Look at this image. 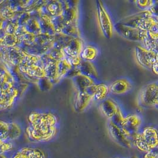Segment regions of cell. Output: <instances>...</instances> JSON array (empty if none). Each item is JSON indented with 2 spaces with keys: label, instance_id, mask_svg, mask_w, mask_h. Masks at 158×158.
Returning <instances> with one entry per match:
<instances>
[{
  "label": "cell",
  "instance_id": "ba28073f",
  "mask_svg": "<svg viewBox=\"0 0 158 158\" xmlns=\"http://www.w3.org/2000/svg\"><path fill=\"white\" fill-rule=\"evenodd\" d=\"M136 57L138 63L140 65L144 68L150 69L158 60V55L156 53L148 50L142 46H137Z\"/></svg>",
  "mask_w": 158,
  "mask_h": 158
},
{
  "label": "cell",
  "instance_id": "603a6c76",
  "mask_svg": "<svg viewBox=\"0 0 158 158\" xmlns=\"http://www.w3.org/2000/svg\"><path fill=\"white\" fill-rule=\"evenodd\" d=\"M124 118H125V117L123 115V114H122L120 108H119L118 110V111H116V113L111 118L110 122H111L112 123H114L115 125L121 128V127L122 126V123L124 120Z\"/></svg>",
  "mask_w": 158,
  "mask_h": 158
},
{
  "label": "cell",
  "instance_id": "7a4b0ae2",
  "mask_svg": "<svg viewBox=\"0 0 158 158\" xmlns=\"http://www.w3.org/2000/svg\"><path fill=\"white\" fill-rule=\"evenodd\" d=\"M132 142L139 151L147 152L158 146V130L153 127H147L137 133Z\"/></svg>",
  "mask_w": 158,
  "mask_h": 158
},
{
  "label": "cell",
  "instance_id": "8fae6325",
  "mask_svg": "<svg viewBox=\"0 0 158 158\" xmlns=\"http://www.w3.org/2000/svg\"><path fill=\"white\" fill-rule=\"evenodd\" d=\"M83 44L80 37H74L64 48L66 57L80 56L83 49Z\"/></svg>",
  "mask_w": 158,
  "mask_h": 158
},
{
  "label": "cell",
  "instance_id": "484cf974",
  "mask_svg": "<svg viewBox=\"0 0 158 158\" xmlns=\"http://www.w3.org/2000/svg\"><path fill=\"white\" fill-rule=\"evenodd\" d=\"M66 58L72 67H74V68H79L83 61L80 56L66 57Z\"/></svg>",
  "mask_w": 158,
  "mask_h": 158
},
{
  "label": "cell",
  "instance_id": "cb8c5ba5",
  "mask_svg": "<svg viewBox=\"0 0 158 158\" xmlns=\"http://www.w3.org/2000/svg\"><path fill=\"white\" fill-rule=\"evenodd\" d=\"M154 2V1L151 0H138L136 1L135 3L137 6L142 11L149 10Z\"/></svg>",
  "mask_w": 158,
  "mask_h": 158
},
{
  "label": "cell",
  "instance_id": "7c38bea8",
  "mask_svg": "<svg viewBox=\"0 0 158 158\" xmlns=\"http://www.w3.org/2000/svg\"><path fill=\"white\" fill-rule=\"evenodd\" d=\"M11 158H46V156L40 149L26 147L17 151Z\"/></svg>",
  "mask_w": 158,
  "mask_h": 158
},
{
  "label": "cell",
  "instance_id": "f546056e",
  "mask_svg": "<svg viewBox=\"0 0 158 158\" xmlns=\"http://www.w3.org/2000/svg\"><path fill=\"white\" fill-rule=\"evenodd\" d=\"M151 70L155 75L158 76V60H157V61L151 66Z\"/></svg>",
  "mask_w": 158,
  "mask_h": 158
},
{
  "label": "cell",
  "instance_id": "7402d4cb",
  "mask_svg": "<svg viewBox=\"0 0 158 158\" xmlns=\"http://www.w3.org/2000/svg\"><path fill=\"white\" fill-rule=\"evenodd\" d=\"M61 34L72 37H79L80 31L77 24H67L62 29Z\"/></svg>",
  "mask_w": 158,
  "mask_h": 158
},
{
  "label": "cell",
  "instance_id": "9a60e30c",
  "mask_svg": "<svg viewBox=\"0 0 158 158\" xmlns=\"http://www.w3.org/2000/svg\"><path fill=\"white\" fill-rule=\"evenodd\" d=\"M100 108L103 114L108 118L111 119L120 107L114 101L107 98L101 102Z\"/></svg>",
  "mask_w": 158,
  "mask_h": 158
},
{
  "label": "cell",
  "instance_id": "277c9868",
  "mask_svg": "<svg viewBox=\"0 0 158 158\" xmlns=\"http://www.w3.org/2000/svg\"><path fill=\"white\" fill-rule=\"evenodd\" d=\"M96 8L98 20L101 31L106 38L111 39L113 36L114 29L111 18L101 1L96 2Z\"/></svg>",
  "mask_w": 158,
  "mask_h": 158
},
{
  "label": "cell",
  "instance_id": "2e32d148",
  "mask_svg": "<svg viewBox=\"0 0 158 158\" xmlns=\"http://www.w3.org/2000/svg\"><path fill=\"white\" fill-rule=\"evenodd\" d=\"M72 79L77 92L85 91L87 88L96 84L93 78L81 73Z\"/></svg>",
  "mask_w": 158,
  "mask_h": 158
},
{
  "label": "cell",
  "instance_id": "1f68e13d",
  "mask_svg": "<svg viewBox=\"0 0 158 158\" xmlns=\"http://www.w3.org/2000/svg\"><path fill=\"white\" fill-rule=\"evenodd\" d=\"M130 158H138L136 156H131Z\"/></svg>",
  "mask_w": 158,
  "mask_h": 158
},
{
  "label": "cell",
  "instance_id": "d6986e66",
  "mask_svg": "<svg viewBox=\"0 0 158 158\" xmlns=\"http://www.w3.org/2000/svg\"><path fill=\"white\" fill-rule=\"evenodd\" d=\"M109 93V86L105 84H97L96 91L94 94L93 99L98 101H102L107 99Z\"/></svg>",
  "mask_w": 158,
  "mask_h": 158
},
{
  "label": "cell",
  "instance_id": "44dd1931",
  "mask_svg": "<svg viewBox=\"0 0 158 158\" xmlns=\"http://www.w3.org/2000/svg\"><path fill=\"white\" fill-rule=\"evenodd\" d=\"M72 66L65 58L57 62V72L58 79L65 77Z\"/></svg>",
  "mask_w": 158,
  "mask_h": 158
},
{
  "label": "cell",
  "instance_id": "83f0119b",
  "mask_svg": "<svg viewBox=\"0 0 158 158\" xmlns=\"http://www.w3.org/2000/svg\"><path fill=\"white\" fill-rule=\"evenodd\" d=\"M152 17L158 20V1H154L151 7L149 10Z\"/></svg>",
  "mask_w": 158,
  "mask_h": 158
},
{
  "label": "cell",
  "instance_id": "8992f818",
  "mask_svg": "<svg viewBox=\"0 0 158 158\" xmlns=\"http://www.w3.org/2000/svg\"><path fill=\"white\" fill-rule=\"evenodd\" d=\"M22 135V129L15 123L0 121V140L11 142Z\"/></svg>",
  "mask_w": 158,
  "mask_h": 158
},
{
  "label": "cell",
  "instance_id": "d4e9b609",
  "mask_svg": "<svg viewBox=\"0 0 158 158\" xmlns=\"http://www.w3.org/2000/svg\"><path fill=\"white\" fill-rule=\"evenodd\" d=\"M37 84L41 87L42 90H48L52 86L53 83L51 82L50 79L45 77L43 78L39 79Z\"/></svg>",
  "mask_w": 158,
  "mask_h": 158
},
{
  "label": "cell",
  "instance_id": "4316f807",
  "mask_svg": "<svg viewBox=\"0 0 158 158\" xmlns=\"http://www.w3.org/2000/svg\"><path fill=\"white\" fill-rule=\"evenodd\" d=\"M143 158H158V146L151 151L146 152Z\"/></svg>",
  "mask_w": 158,
  "mask_h": 158
},
{
  "label": "cell",
  "instance_id": "5bb4252c",
  "mask_svg": "<svg viewBox=\"0 0 158 158\" xmlns=\"http://www.w3.org/2000/svg\"><path fill=\"white\" fill-rule=\"evenodd\" d=\"M109 92L114 94L120 95L127 93L131 88V84L126 79H117L109 86Z\"/></svg>",
  "mask_w": 158,
  "mask_h": 158
},
{
  "label": "cell",
  "instance_id": "ac0fdd59",
  "mask_svg": "<svg viewBox=\"0 0 158 158\" xmlns=\"http://www.w3.org/2000/svg\"><path fill=\"white\" fill-rule=\"evenodd\" d=\"M98 55V51L97 49L92 46L88 45L83 48L80 56L83 60L92 62L97 58Z\"/></svg>",
  "mask_w": 158,
  "mask_h": 158
},
{
  "label": "cell",
  "instance_id": "ffe728a7",
  "mask_svg": "<svg viewBox=\"0 0 158 158\" xmlns=\"http://www.w3.org/2000/svg\"><path fill=\"white\" fill-rule=\"evenodd\" d=\"M25 30L29 34L38 35L41 34V30L37 19L31 18L24 26Z\"/></svg>",
  "mask_w": 158,
  "mask_h": 158
},
{
  "label": "cell",
  "instance_id": "d6a6232c",
  "mask_svg": "<svg viewBox=\"0 0 158 158\" xmlns=\"http://www.w3.org/2000/svg\"><path fill=\"white\" fill-rule=\"evenodd\" d=\"M156 42H157V44H158V40H156Z\"/></svg>",
  "mask_w": 158,
  "mask_h": 158
},
{
  "label": "cell",
  "instance_id": "4dcf8cb0",
  "mask_svg": "<svg viewBox=\"0 0 158 158\" xmlns=\"http://www.w3.org/2000/svg\"><path fill=\"white\" fill-rule=\"evenodd\" d=\"M0 158H8L7 156V153H3V154H0Z\"/></svg>",
  "mask_w": 158,
  "mask_h": 158
},
{
  "label": "cell",
  "instance_id": "f1b7e54d",
  "mask_svg": "<svg viewBox=\"0 0 158 158\" xmlns=\"http://www.w3.org/2000/svg\"><path fill=\"white\" fill-rule=\"evenodd\" d=\"M79 74H80V72L79 68L72 67V69L68 71V72L67 73V74L65 75V77L74 78V77H76V76H77Z\"/></svg>",
  "mask_w": 158,
  "mask_h": 158
},
{
  "label": "cell",
  "instance_id": "3957f363",
  "mask_svg": "<svg viewBox=\"0 0 158 158\" xmlns=\"http://www.w3.org/2000/svg\"><path fill=\"white\" fill-rule=\"evenodd\" d=\"M158 20L152 17L149 10H144L123 18L118 23L125 26L148 31Z\"/></svg>",
  "mask_w": 158,
  "mask_h": 158
},
{
  "label": "cell",
  "instance_id": "52a82bcc",
  "mask_svg": "<svg viewBox=\"0 0 158 158\" xmlns=\"http://www.w3.org/2000/svg\"><path fill=\"white\" fill-rule=\"evenodd\" d=\"M140 100L146 106H158V83L147 85L140 94Z\"/></svg>",
  "mask_w": 158,
  "mask_h": 158
},
{
  "label": "cell",
  "instance_id": "5b68a950",
  "mask_svg": "<svg viewBox=\"0 0 158 158\" xmlns=\"http://www.w3.org/2000/svg\"><path fill=\"white\" fill-rule=\"evenodd\" d=\"M115 31L124 38L133 42H143L147 37V31L123 25L117 22L114 25Z\"/></svg>",
  "mask_w": 158,
  "mask_h": 158
},
{
  "label": "cell",
  "instance_id": "6da1fadb",
  "mask_svg": "<svg viewBox=\"0 0 158 158\" xmlns=\"http://www.w3.org/2000/svg\"><path fill=\"white\" fill-rule=\"evenodd\" d=\"M27 137L32 142H46L57 134V119L50 113H32L29 115Z\"/></svg>",
  "mask_w": 158,
  "mask_h": 158
},
{
  "label": "cell",
  "instance_id": "30bf717a",
  "mask_svg": "<svg viewBox=\"0 0 158 158\" xmlns=\"http://www.w3.org/2000/svg\"><path fill=\"white\" fill-rule=\"evenodd\" d=\"M110 135L118 144L125 148L132 147L133 143L129 137L127 136L122 129L110 122L108 126Z\"/></svg>",
  "mask_w": 158,
  "mask_h": 158
},
{
  "label": "cell",
  "instance_id": "9c48e42d",
  "mask_svg": "<svg viewBox=\"0 0 158 158\" xmlns=\"http://www.w3.org/2000/svg\"><path fill=\"white\" fill-rule=\"evenodd\" d=\"M141 124L142 120L138 115L130 114L125 117L121 129L132 142L133 137L138 132Z\"/></svg>",
  "mask_w": 158,
  "mask_h": 158
},
{
  "label": "cell",
  "instance_id": "4fadbf2b",
  "mask_svg": "<svg viewBox=\"0 0 158 158\" xmlns=\"http://www.w3.org/2000/svg\"><path fill=\"white\" fill-rule=\"evenodd\" d=\"M93 97L85 91L77 92L74 101V108L77 112H82L90 104Z\"/></svg>",
  "mask_w": 158,
  "mask_h": 158
},
{
  "label": "cell",
  "instance_id": "e0dca14e",
  "mask_svg": "<svg viewBox=\"0 0 158 158\" xmlns=\"http://www.w3.org/2000/svg\"><path fill=\"white\" fill-rule=\"evenodd\" d=\"M79 68L80 73L82 75L90 77L94 79L98 77L97 70L94 64L91 62L83 60Z\"/></svg>",
  "mask_w": 158,
  "mask_h": 158
}]
</instances>
